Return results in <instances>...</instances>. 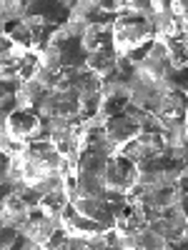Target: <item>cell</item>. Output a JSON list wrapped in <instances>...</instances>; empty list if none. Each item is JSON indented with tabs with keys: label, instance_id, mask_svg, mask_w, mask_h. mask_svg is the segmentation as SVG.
I'll list each match as a JSON object with an SVG mask.
<instances>
[{
	"label": "cell",
	"instance_id": "6da1fadb",
	"mask_svg": "<svg viewBox=\"0 0 188 250\" xmlns=\"http://www.w3.org/2000/svg\"><path fill=\"white\" fill-rule=\"evenodd\" d=\"M156 38L151 18H141L131 13L116 15L111 25V50L116 55H128L133 50H141Z\"/></svg>",
	"mask_w": 188,
	"mask_h": 250
},
{
	"label": "cell",
	"instance_id": "7a4b0ae2",
	"mask_svg": "<svg viewBox=\"0 0 188 250\" xmlns=\"http://www.w3.org/2000/svg\"><path fill=\"white\" fill-rule=\"evenodd\" d=\"M100 183L106 188V193L128 195L138 183V165L131 163L128 158H123L120 153H116L106 160V165H103Z\"/></svg>",
	"mask_w": 188,
	"mask_h": 250
},
{
	"label": "cell",
	"instance_id": "3957f363",
	"mask_svg": "<svg viewBox=\"0 0 188 250\" xmlns=\"http://www.w3.org/2000/svg\"><path fill=\"white\" fill-rule=\"evenodd\" d=\"M3 128H5V135L10 138V143L28 145L33 140L43 138V118H40L38 113H33V110H20L18 108L5 118Z\"/></svg>",
	"mask_w": 188,
	"mask_h": 250
},
{
	"label": "cell",
	"instance_id": "277c9868",
	"mask_svg": "<svg viewBox=\"0 0 188 250\" xmlns=\"http://www.w3.org/2000/svg\"><path fill=\"white\" fill-rule=\"evenodd\" d=\"M35 110L46 120H75L80 113V98L73 90H50Z\"/></svg>",
	"mask_w": 188,
	"mask_h": 250
},
{
	"label": "cell",
	"instance_id": "5b68a950",
	"mask_svg": "<svg viewBox=\"0 0 188 250\" xmlns=\"http://www.w3.org/2000/svg\"><path fill=\"white\" fill-rule=\"evenodd\" d=\"M103 138H106V143L111 145V148L120 150L123 145H128L131 140H136L141 135V128H138V120L128 118V115H113L108 118L106 123H103Z\"/></svg>",
	"mask_w": 188,
	"mask_h": 250
},
{
	"label": "cell",
	"instance_id": "8992f818",
	"mask_svg": "<svg viewBox=\"0 0 188 250\" xmlns=\"http://www.w3.org/2000/svg\"><path fill=\"white\" fill-rule=\"evenodd\" d=\"M58 230V223L46 218L43 213L38 210V208H30V215L25 220V225L20 228V233H23L25 240H30L33 245H38L40 250H43L48 245V240L53 238V233Z\"/></svg>",
	"mask_w": 188,
	"mask_h": 250
},
{
	"label": "cell",
	"instance_id": "52a82bcc",
	"mask_svg": "<svg viewBox=\"0 0 188 250\" xmlns=\"http://www.w3.org/2000/svg\"><path fill=\"white\" fill-rule=\"evenodd\" d=\"M153 115L161 120V125H168V123H183L186 115V95L183 90H165L161 93Z\"/></svg>",
	"mask_w": 188,
	"mask_h": 250
},
{
	"label": "cell",
	"instance_id": "ba28073f",
	"mask_svg": "<svg viewBox=\"0 0 188 250\" xmlns=\"http://www.w3.org/2000/svg\"><path fill=\"white\" fill-rule=\"evenodd\" d=\"M28 215H30V208H28V203L23 200L20 193L10 190L8 195H3V200H0V223L3 225H10L20 233V228L25 225Z\"/></svg>",
	"mask_w": 188,
	"mask_h": 250
},
{
	"label": "cell",
	"instance_id": "9c48e42d",
	"mask_svg": "<svg viewBox=\"0 0 188 250\" xmlns=\"http://www.w3.org/2000/svg\"><path fill=\"white\" fill-rule=\"evenodd\" d=\"M116 60H118V55L111 48H103V50H95V53H86L83 68H86L88 73H93L95 78L106 80L116 73Z\"/></svg>",
	"mask_w": 188,
	"mask_h": 250
},
{
	"label": "cell",
	"instance_id": "30bf717a",
	"mask_svg": "<svg viewBox=\"0 0 188 250\" xmlns=\"http://www.w3.org/2000/svg\"><path fill=\"white\" fill-rule=\"evenodd\" d=\"M23 55L25 53H20L0 30V80H18V62Z\"/></svg>",
	"mask_w": 188,
	"mask_h": 250
},
{
	"label": "cell",
	"instance_id": "8fae6325",
	"mask_svg": "<svg viewBox=\"0 0 188 250\" xmlns=\"http://www.w3.org/2000/svg\"><path fill=\"white\" fill-rule=\"evenodd\" d=\"M78 45L83 53H95V50H103V48H111V28L108 25H88L86 30H83Z\"/></svg>",
	"mask_w": 188,
	"mask_h": 250
},
{
	"label": "cell",
	"instance_id": "7c38bea8",
	"mask_svg": "<svg viewBox=\"0 0 188 250\" xmlns=\"http://www.w3.org/2000/svg\"><path fill=\"white\" fill-rule=\"evenodd\" d=\"M66 205H68V193L63 190H53V193H46V195H40L38 198V210L43 213L46 218H50V220H55L58 223V218H60V213L66 210Z\"/></svg>",
	"mask_w": 188,
	"mask_h": 250
},
{
	"label": "cell",
	"instance_id": "4fadbf2b",
	"mask_svg": "<svg viewBox=\"0 0 188 250\" xmlns=\"http://www.w3.org/2000/svg\"><path fill=\"white\" fill-rule=\"evenodd\" d=\"M163 43V40H161ZM165 55H168V65L171 70H183L186 68V40L178 38V40H165Z\"/></svg>",
	"mask_w": 188,
	"mask_h": 250
}]
</instances>
